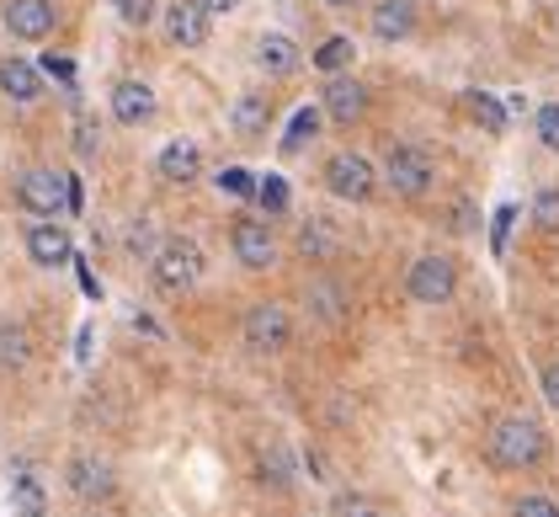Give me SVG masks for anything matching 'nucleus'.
I'll return each mask as SVG.
<instances>
[{"instance_id":"nucleus-1","label":"nucleus","mask_w":559,"mask_h":517,"mask_svg":"<svg viewBox=\"0 0 559 517\" xmlns=\"http://www.w3.org/2000/svg\"><path fill=\"white\" fill-rule=\"evenodd\" d=\"M485 454H490V465H496V470H512L516 474V470L544 465L549 437H544V427H538L527 411H507V416H496V422H490Z\"/></svg>"},{"instance_id":"nucleus-2","label":"nucleus","mask_w":559,"mask_h":517,"mask_svg":"<svg viewBox=\"0 0 559 517\" xmlns=\"http://www.w3.org/2000/svg\"><path fill=\"white\" fill-rule=\"evenodd\" d=\"M150 272L166 294H187V289L203 283V246L192 235H166L160 251L150 257Z\"/></svg>"},{"instance_id":"nucleus-3","label":"nucleus","mask_w":559,"mask_h":517,"mask_svg":"<svg viewBox=\"0 0 559 517\" xmlns=\"http://www.w3.org/2000/svg\"><path fill=\"white\" fill-rule=\"evenodd\" d=\"M384 181L394 198H427L431 181H437V166L421 144H389L384 155Z\"/></svg>"},{"instance_id":"nucleus-4","label":"nucleus","mask_w":559,"mask_h":517,"mask_svg":"<svg viewBox=\"0 0 559 517\" xmlns=\"http://www.w3.org/2000/svg\"><path fill=\"white\" fill-rule=\"evenodd\" d=\"M405 294L416 304H448L459 294V261L448 257V251H427V257L411 261V272H405Z\"/></svg>"},{"instance_id":"nucleus-5","label":"nucleus","mask_w":559,"mask_h":517,"mask_svg":"<svg viewBox=\"0 0 559 517\" xmlns=\"http://www.w3.org/2000/svg\"><path fill=\"white\" fill-rule=\"evenodd\" d=\"M325 192H331V198H342V203H368V198L379 192V172H373V161H368V155H357V150H336V155L325 161Z\"/></svg>"},{"instance_id":"nucleus-6","label":"nucleus","mask_w":559,"mask_h":517,"mask_svg":"<svg viewBox=\"0 0 559 517\" xmlns=\"http://www.w3.org/2000/svg\"><path fill=\"white\" fill-rule=\"evenodd\" d=\"M240 337L257 357H277L283 346L294 342V315L283 304H251L246 320H240Z\"/></svg>"},{"instance_id":"nucleus-7","label":"nucleus","mask_w":559,"mask_h":517,"mask_svg":"<svg viewBox=\"0 0 559 517\" xmlns=\"http://www.w3.org/2000/svg\"><path fill=\"white\" fill-rule=\"evenodd\" d=\"M16 203H22V214L53 219L59 209H70V181L53 166H33V172L16 176Z\"/></svg>"},{"instance_id":"nucleus-8","label":"nucleus","mask_w":559,"mask_h":517,"mask_svg":"<svg viewBox=\"0 0 559 517\" xmlns=\"http://www.w3.org/2000/svg\"><path fill=\"white\" fill-rule=\"evenodd\" d=\"M229 246H235V261L246 267V272H272L277 267V235H272V224L266 219H235L229 224Z\"/></svg>"},{"instance_id":"nucleus-9","label":"nucleus","mask_w":559,"mask_h":517,"mask_svg":"<svg viewBox=\"0 0 559 517\" xmlns=\"http://www.w3.org/2000/svg\"><path fill=\"white\" fill-rule=\"evenodd\" d=\"M320 113H325V124H342V129L362 124V118H368V86H362L352 70H342V75H325Z\"/></svg>"},{"instance_id":"nucleus-10","label":"nucleus","mask_w":559,"mask_h":517,"mask_svg":"<svg viewBox=\"0 0 559 517\" xmlns=\"http://www.w3.org/2000/svg\"><path fill=\"white\" fill-rule=\"evenodd\" d=\"M0 22H5V33L16 44H44L59 27V11H53V0H5Z\"/></svg>"},{"instance_id":"nucleus-11","label":"nucleus","mask_w":559,"mask_h":517,"mask_svg":"<svg viewBox=\"0 0 559 517\" xmlns=\"http://www.w3.org/2000/svg\"><path fill=\"white\" fill-rule=\"evenodd\" d=\"M160 22H166V38L176 48H203L214 38V11L203 0H171Z\"/></svg>"},{"instance_id":"nucleus-12","label":"nucleus","mask_w":559,"mask_h":517,"mask_svg":"<svg viewBox=\"0 0 559 517\" xmlns=\"http://www.w3.org/2000/svg\"><path fill=\"white\" fill-rule=\"evenodd\" d=\"M416 27H421L416 0H373V5H368V33H373L379 44H411Z\"/></svg>"},{"instance_id":"nucleus-13","label":"nucleus","mask_w":559,"mask_h":517,"mask_svg":"<svg viewBox=\"0 0 559 517\" xmlns=\"http://www.w3.org/2000/svg\"><path fill=\"white\" fill-rule=\"evenodd\" d=\"M64 485H70L81 502H102V496H112L118 470H112V459H102V454H75L70 470H64Z\"/></svg>"},{"instance_id":"nucleus-14","label":"nucleus","mask_w":559,"mask_h":517,"mask_svg":"<svg viewBox=\"0 0 559 517\" xmlns=\"http://www.w3.org/2000/svg\"><path fill=\"white\" fill-rule=\"evenodd\" d=\"M27 257H33V267H64V261L75 257V240H70V230L59 224V219H33L27 224Z\"/></svg>"},{"instance_id":"nucleus-15","label":"nucleus","mask_w":559,"mask_h":517,"mask_svg":"<svg viewBox=\"0 0 559 517\" xmlns=\"http://www.w3.org/2000/svg\"><path fill=\"white\" fill-rule=\"evenodd\" d=\"M107 107H112V118H118L123 129H144V124H155V113H160V102H155V86H144V81H133V75L112 86Z\"/></svg>"},{"instance_id":"nucleus-16","label":"nucleus","mask_w":559,"mask_h":517,"mask_svg":"<svg viewBox=\"0 0 559 517\" xmlns=\"http://www.w3.org/2000/svg\"><path fill=\"white\" fill-rule=\"evenodd\" d=\"M155 172H160V181H171V187H192V181L203 176V150H198L192 139H171V144L155 155Z\"/></svg>"},{"instance_id":"nucleus-17","label":"nucleus","mask_w":559,"mask_h":517,"mask_svg":"<svg viewBox=\"0 0 559 517\" xmlns=\"http://www.w3.org/2000/svg\"><path fill=\"white\" fill-rule=\"evenodd\" d=\"M257 64H261V75L288 81V75H299L304 54H299V44H294L288 33H261L257 38Z\"/></svg>"},{"instance_id":"nucleus-18","label":"nucleus","mask_w":559,"mask_h":517,"mask_svg":"<svg viewBox=\"0 0 559 517\" xmlns=\"http://www.w3.org/2000/svg\"><path fill=\"white\" fill-rule=\"evenodd\" d=\"M342 246H346V235H342V224L336 219H304L299 224V257L309 261H331V257H342Z\"/></svg>"},{"instance_id":"nucleus-19","label":"nucleus","mask_w":559,"mask_h":517,"mask_svg":"<svg viewBox=\"0 0 559 517\" xmlns=\"http://www.w3.org/2000/svg\"><path fill=\"white\" fill-rule=\"evenodd\" d=\"M0 91L11 96V102H38L44 96V70L38 64H27V59H0Z\"/></svg>"},{"instance_id":"nucleus-20","label":"nucleus","mask_w":559,"mask_h":517,"mask_svg":"<svg viewBox=\"0 0 559 517\" xmlns=\"http://www.w3.org/2000/svg\"><path fill=\"white\" fill-rule=\"evenodd\" d=\"M229 129L240 133V139H266V129H272V102L257 96V91L235 96V107H229Z\"/></svg>"},{"instance_id":"nucleus-21","label":"nucleus","mask_w":559,"mask_h":517,"mask_svg":"<svg viewBox=\"0 0 559 517\" xmlns=\"http://www.w3.org/2000/svg\"><path fill=\"white\" fill-rule=\"evenodd\" d=\"M304 309L320 320V326H336L346 315V289L342 283H331V278H314L309 289H304Z\"/></svg>"},{"instance_id":"nucleus-22","label":"nucleus","mask_w":559,"mask_h":517,"mask_svg":"<svg viewBox=\"0 0 559 517\" xmlns=\"http://www.w3.org/2000/svg\"><path fill=\"white\" fill-rule=\"evenodd\" d=\"M33 357V337L22 320H0V374H22Z\"/></svg>"},{"instance_id":"nucleus-23","label":"nucleus","mask_w":559,"mask_h":517,"mask_svg":"<svg viewBox=\"0 0 559 517\" xmlns=\"http://www.w3.org/2000/svg\"><path fill=\"white\" fill-rule=\"evenodd\" d=\"M261 480H266V485H277V491H294L299 465H294V454H288L283 443H266V454H261Z\"/></svg>"},{"instance_id":"nucleus-24","label":"nucleus","mask_w":559,"mask_h":517,"mask_svg":"<svg viewBox=\"0 0 559 517\" xmlns=\"http://www.w3.org/2000/svg\"><path fill=\"white\" fill-rule=\"evenodd\" d=\"M320 124H325L320 102H309V107H299V113H294V124H288V133H283V155H299L304 144H314V133H320Z\"/></svg>"},{"instance_id":"nucleus-25","label":"nucleus","mask_w":559,"mask_h":517,"mask_svg":"<svg viewBox=\"0 0 559 517\" xmlns=\"http://www.w3.org/2000/svg\"><path fill=\"white\" fill-rule=\"evenodd\" d=\"M352 59H357L352 38H325V44L314 48V70L320 75H342V70H352Z\"/></svg>"},{"instance_id":"nucleus-26","label":"nucleus","mask_w":559,"mask_h":517,"mask_svg":"<svg viewBox=\"0 0 559 517\" xmlns=\"http://www.w3.org/2000/svg\"><path fill=\"white\" fill-rule=\"evenodd\" d=\"M44 507H48V496H44V485H38L33 474L11 480V513L16 517H44Z\"/></svg>"},{"instance_id":"nucleus-27","label":"nucleus","mask_w":559,"mask_h":517,"mask_svg":"<svg viewBox=\"0 0 559 517\" xmlns=\"http://www.w3.org/2000/svg\"><path fill=\"white\" fill-rule=\"evenodd\" d=\"M257 203H261V214L266 219L288 214V181H283V176H261L257 181Z\"/></svg>"},{"instance_id":"nucleus-28","label":"nucleus","mask_w":559,"mask_h":517,"mask_svg":"<svg viewBox=\"0 0 559 517\" xmlns=\"http://www.w3.org/2000/svg\"><path fill=\"white\" fill-rule=\"evenodd\" d=\"M469 113H474V124H485L490 133L507 129V113H501V102H496L490 91H474V96H469Z\"/></svg>"},{"instance_id":"nucleus-29","label":"nucleus","mask_w":559,"mask_h":517,"mask_svg":"<svg viewBox=\"0 0 559 517\" xmlns=\"http://www.w3.org/2000/svg\"><path fill=\"white\" fill-rule=\"evenodd\" d=\"M533 224H538L544 235H559V187H544V192L533 198Z\"/></svg>"},{"instance_id":"nucleus-30","label":"nucleus","mask_w":559,"mask_h":517,"mask_svg":"<svg viewBox=\"0 0 559 517\" xmlns=\"http://www.w3.org/2000/svg\"><path fill=\"white\" fill-rule=\"evenodd\" d=\"M533 133H538L544 150H555L559 155V102H544V107L533 113Z\"/></svg>"},{"instance_id":"nucleus-31","label":"nucleus","mask_w":559,"mask_h":517,"mask_svg":"<svg viewBox=\"0 0 559 517\" xmlns=\"http://www.w3.org/2000/svg\"><path fill=\"white\" fill-rule=\"evenodd\" d=\"M218 192H229V198H257V176L229 166V172H218Z\"/></svg>"},{"instance_id":"nucleus-32","label":"nucleus","mask_w":559,"mask_h":517,"mask_svg":"<svg viewBox=\"0 0 559 517\" xmlns=\"http://www.w3.org/2000/svg\"><path fill=\"white\" fill-rule=\"evenodd\" d=\"M512 517H559V502H549V496H516L512 502Z\"/></svg>"},{"instance_id":"nucleus-33","label":"nucleus","mask_w":559,"mask_h":517,"mask_svg":"<svg viewBox=\"0 0 559 517\" xmlns=\"http://www.w3.org/2000/svg\"><path fill=\"white\" fill-rule=\"evenodd\" d=\"M112 5H118V16L129 27H150L155 22V0H112Z\"/></svg>"},{"instance_id":"nucleus-34","label":"nucleus","mask_w":559,"mask_h":517,"mask_svg":"<svg viewBox=\"0 0 559 517\" xmlns=\"http://www.w3.org/2000/svg\"><path fill=\"white\" fill-rule=\"evenodd\" d=\"M129 251H133V257H155V251H160V240H155V224H133Z\"/></svg>"},{"instance_id":"nucleus-35","label":"nucleus","mask_w":559,"mask_h":517,"mask_svg":"<svg viewBox=\"0 0 559 517\" xmlns=\"http://www.w3.org/2000/svg\"><path fill=\"white\" fill-rule=\"evenodd\" d=\"M336 517H389V513L373 507V502H362V496H342V502H336Z\"/></svg>"},{"instance_id":"nucleus-36","label":"nucleus","mask_w":559,"mask_h":517,"mask_svg":"<svg viewBox=\"0 0 559 517\" xmlns=\"http://www.w3.org/2000/svg\"><path fill=\"white\" fill-rule=\"evenodd\" d=\"M75 150H81V155H96V150H102V129H96L91 118L75 124Z\"/></svg>"},{"instance_id":"nucleus-37","label":"nucleus","mask_w":559,"mask_h":517,"mask_svg":"<svg viewBox=\"0 0 559 517\" xmlns=\"http://www.w3.org/2000/svg\"><path fill=\"white\" fill-rule=\"evenodd\" d=\"M538 385H544V400L559 411V363H549V368H544V379H538Z\"/></svg>"},{"instance_id":"nucleus-38","label":"nucleus","mask_w":559,"mask_h":517,"mask_svg":"<svg viewBox=\"0 0 559 517\" xmlns=\"http://www.w3.org/2000/svg\"><path fill=\"white\" fill-rule=\"evenodd\" d=\"M507 230H512V209H501V219H496V251L507 246Z\"/></svg>"},{"instance_id":"nucleus-39","label":"nucleus","mask_w":559,"mask_h":517,"mask_svg":"<svg viewBox=\"0 0 559 517\" xmlns=\"http://www.w3.org/2000/svg\"><path fill=\"white\" fill-rule=\"evenodd\" d=\"M203 5H209V11H214V16H229V11H235V5H240V0H203Z\"/></svg>"},{"instance_id":"nucleus-40","label":"nucleus","mask_w":559,"mask_h":517,"mask_svg":"<svg viewBox=\"0 0 559 517\" xmlns=\"http://www.w3.org/2000/svg\"><path fill=\"white\" fill-rule=\"evenodd\" d=\"M325 5H331V11H352L357 0H325Z\"/></svg>"}]
</instances>
